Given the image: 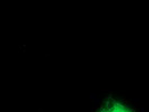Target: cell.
Instances as JSON below:
<instances>
[{"label": "cell", "mask_w": 149, "mask_h": 112, "mask_svg": "<svg viewBox=\"0 0 149 112\" xmlns=\"http://www.w3.org/2000/svg\"><path fill=\"white\" fill-rule=\"evenodd\" d=\"M100 112H107V108H106V107L103 108V109L101 110Z\"/></svg>", "instance_id": "cell-2"}, {"label": "cell", "mask_w": 149, "mask_h": 112, "mask_svg": "<svg viewBox=\"0 0 149 112\" xmlns=\"http://www.w3.org/2000/svg\"><path fill=\"white\" fill-rule=\"evenodd\" d=\"M106 108L107 112H134L129 107L116 101L107 104Z\"/></svg>", "instance_id": "cell-1"}]
</instances>
